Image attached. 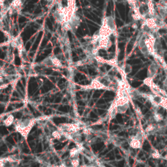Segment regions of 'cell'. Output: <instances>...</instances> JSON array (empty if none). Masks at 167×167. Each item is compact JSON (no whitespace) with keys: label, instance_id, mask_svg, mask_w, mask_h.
Here are the masks:
<instances>
[{"label":"cell","instance_id":"cell-18","mask_svg":"<svg viewBox=\"0 0 167 167\" xmlns=\"http://www.w3.org/2000/svg\"><path fill=\"white\" fill-rule=\"evenodd\" d=\"M86 167H97V166H96V165H88V166H86Z\"/></svg>","mask_w":167,"mask_h":167},{"label":"cell","instance_id":"cell-1","mask_svg":"<svg viewBox=\"0 0 167 167\" xmlns=\"http://www.w3.org/2000/svg\"><path fill=\"white\" fill-rule=\"evenodd\" d=\"M35 122V119H27L17 121L15 123V129L25 139H27Z\"/></svg>","mask_w":167,"mask_h":167},{"label":"cell","instance_id":"cell-8","mask_svg":"<svg viewBox=\"0 0 167 167\" xmlns=\"http://www.w3.org/2000/svg\"><path fill=\"white\" fill-rule=\"evenodd\" d=\"M79 153H80V148L79 147L73 148L70 150V152H69L70 158L73 159V158L78 157Z\"/></svg>","mask_w":167,"mask_h":167},{"label":"cell","instance_id":"cell-4","mask_svg":"<svg viewBox=\"0 0 167 167\" xmlns=\"http://www.w3.org/2000/svg\"><path fill=\"white\" fill-rule=\"evenodd\" d=\"M61 131L67 132L69 134H73L79 131L82 128L79 124H65L61 125Z\"/></svg>","mask_w":167,"mask_h":167},{"label":"cell","instance_id":"cell-15","mask_svg":"<svg viewBox=\"0 0 167 167\" xmlns=\"http://www.w3.org/2000/svg\"><path fill=\"white\" fill-rule=\"evenodd\" d=\"M9 86V84H3L2 85H0V91L2 90L3 89L7 88Z\"/></svg>","mask_w":167,"mask_h":167},{"label":"cell","instance_id":"cell-10","mask_svg":"<svg viewBox=\"0 0 167 167\" xmlns=\"http://www.w3.org/2000/svg\"><path fill=\"white\" fill-rule=\"evenodd\" d=\"M157 126L154 124H150L149 125L146 129V132L148 133V134H151V133L154 132L157 130Z\"/></svg>","mask_w":167,"mask_h":167},{"label":"cell","instance_id":"cell-17","mask_svg":"<svg viewBox=\"0 0 167 167\" xmlns=\"http://www.w3.org/2000/svg\"><path fill=\"white\" fill-rule=\"evenodd\" d=\"M3 79V75L2 72H0V82H2Z\"/></svg>","mask_w":167,"mask_h":167},{"label":"cell","instance_id":"cell-13","mask_svg":"<svg viewBox=\"0 0 167 167\" xmlns=\"http://www.w3.org/2000/svg\"><path fill=\"white\" fill-rule=\"evenodd\" d=\"M70 160H71V165L72 167H79V166L80 161L79 159H78V157L71 159Z\"/></svg>","mask_w":167,"mask_h":167},{"label":"cell","instance_id":"cell-2","mask_svg":"<svg viewBox=\"0 0 167 167\" xmlns=\"http://www.w3.org/2000/svg\"><path fill=\"white\" fill-rule=\"evenodd\" d=\"M111 84H112V82L107 78L97 77L92 81L90 85L84 87V88L87 89V90L95 89V90H112L113 89L112 88Z\"/></svg>","mask_w":167,"mask_h":167},{"label":"cell","instance_id":"cell-16","mask_svg":"<svg viewBox=\"0 0 167 167\" xmlns=\"http://www.w3.org/2000/svg\"><path fill=\"white\" fill-rule=\"evenodd\" d=\"M163 86L165 87V88H167V76L166 77V79H165L164 82H163Z\"/></svg>","mask_w":167,"mask_h":167},{"label":"cell","instance_id":"cell-14","mask_svg":"<svg viewBox=\"0 0 167 167\" xmlns=\"http://www.w3.org/2000/svg\"><path fill=\"white\" fill-rule=\"evenodd\" d=\"M152 157H153V158H155V159H159V158L161 157V155H160V153H159L157 151L154 152L152 154Z\"/></svg>","mask_w":167,"mask_h":167},{"label":"cell","instance_id":"cell-9","mask_svg":"<svg viewBox=\"0 0 167 167\" xmlns=\"http://www.w3.org/2000/svg\"><path fill=\"white\" fill-rule=\"evenodd\" d=\"M153 119L155 121L157 122V123H161V122L163 120V116L162 114L157 111V112H155L153 114Z\"/></svg>","mask_w":167,"mask_h":167},{"label":"cell","instance_id":"cell-5","mask_svg":"<svg viewBox=\"0 0 167 167\" xmlns=\"http://www.w3.org/2000/svg\"><path fill=\"white\" fill-rule=\"evenodd\" d=\"M158 71V65L156 63H152L150 64L148 69V77L154 79V77L156 76Z\"/></svg>","mask_w":167,"mask_h":167},{"label":"cell","instance_id":"cell-7","mask_svg":"<svg viewBox=\"0 0 167 167\" xmlns=\"http://www.w3.org/2000/svg\"><path fill=\"white\" fill-rule=\"evenodd\" d=\"M14 122V117L13 115L10 114L3 121V124L5 127H9Z\"/></svg>","mask_w":167,"mask_h":167},{"label":"cell","instance_id":"cell-11","mask_svg":"<svg viewBox=\"0 0 167 167\" xmlns=\"http://www.w3.org/2000/svg\"><path fill=\"white\" fill-rule=\"evenodd\" d=\"M132 71V66L129 64H125L123 67V72L125 75H129Z\"/></svg>","mask_w":167,"mask_h":167},{"label":"cell","instance_id":"cell-3","mask_svg":"<svg viewBox=\"0 0 167 167\" xmlns=\"http://www.w3.org/2000/svg\"><path fill=\"white\" fill-rule=\"evenodd\" d=\"M144 136L142 132H137L136 135L131 138L129 145L133 149H141L142 147Z\"/></svg>","mask_w":167,"mask_h":167},{"label":"cell","instance_id":"cell-12","mask_svg":"<svg viewBox=\"0 0 167 167\" xmlns=\"http://www.w3.org/2000/svg\"><path fill=\"white\" fill-rule=\"evenodd\" d=\"M52 135L54 138L57 139V140H60L61 138H62V136L63 135V133L61 131H54L52 132Z\"/></svg>","mask_w":167,"mask_h":167},{"label":"cell","instance_id":"cell-19","mask_svg":"<svg viewBox=\"0 0 167 167\" xmlns=\"http://www.w3.org/2000/svg\"><path fill=\"white\" fill-rule=\"evenodd\" d=\"M166 167H167V166H166Z\"/></svg>","mask_w":167,"mask_h":167},{"label":"cell","instance_id":"cell-6","mask_svg":"<svg viewBox=\"0 0 167 167\" xmlns=\"http://www.w3.org/2000/svg\"><path fill=\"white\" fill-rule=\"evenodd\" d=\"M147 5H147L148 13L149 16H152V17H153V16L155 15V5L152 0H148Z\"/></svg>","mask_w":167,"mask_h":167}]
</instances>
